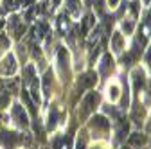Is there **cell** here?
Masks as SVG:
<instances>
[{"label": "cell", "instance_id": "1", "mask_svg": "<svg viewBox=\"0 0 151 149\" xmlns=\"http://www.w3.org/2000/svg\"><path fill=\"white\" fill-rule=\"evenodd\" d=\"M99 102V94H96V92H90V94L83 99L81 102V108H79V117L81 119H86L93 110H96V104Z\"/></svg>", "mask_w": 151, "mask_h": 149}, {"label": "cell", "instance_id": "2", "mask_svg": "<svg viewBox=\"0 0 151 149\" xmlns=\"http://www.w3.org/2000/svg\"><path fill=\"white\" fill-rule=\"evenodd\" d=\"M14 72H16V59L13 54H7L0 63V74L2 76H13Z\"/></svg>", "mask_w": 151, "mask_h": 149}, {"label": "cell", "instance_id": "3", "mask_svg": "<svg viewBox=\"0 0 151 149\" xmlns=\"http://www.w3.org/2000/svg\"><path fill=\"white\" fill-rule=\"evenodd\" d=\"M24 76H25L24 81L29 85V88H31V92H32L34 101H40V95H38V83H36V79H34V68H32V67H27Z\"/></svg>", "mask_w": 151, "mask_h": 149}, {"label": "cell", "instance_id": "4", "mask_svg": "<svg viewBox=\"0 0 151 149\" xmlns=\"http://www.w3.org/2000/svg\"><path fill=\"white\" fill-rule=\"evenodd\" d=\"M13 119H14V122L20 126V128H27V126H29L27 113H25V110H24L20 104H14V106H13Z\"/></svg>", "mask_w": 151, "mask_h": 149}, {"label": "cell", "instance_id": "5", "mask_svg": "<svg viewBox=\"0 0 151 149\" xmlns=\"http://www.w3.org/2000/svg\"><path fill=\"white\" fill-rule=\"evenodd\" d=\"M96 83H97V76H96L93 72H86V74H83V76L79 77L78 88H79V90H86V88H92Z\"/></svg>", "mask_w": 151, "mask_h": 149}, {"label": "cell", "instance_id": "6", "mask_svg": "<svg viewBox=\"0 0 151 149\" xmlns=\"http://www.w3.org/2000/svg\"><path fill=\"white\" fill-rule=\"evenodd\" d=\"M58 65H60L61 76L67 79V76H68V52H67V49L58 50Z\"/></svg>", "mask_w": 151, "mask_h": 149}, {"label": "cell", "instance_id": "7", "mask_svg": "<svg viewBox=\"0 0 151 149\" xmlns=\"http://www.w3.org/2000/svg\"><path fill=\"white\" fill-rule=\"evenodd\" d=\"M0 140H2V144L6 147H14L16 144H20L22 142V137L20 135H16V133H7V131H2L0 133Z\"/></svg>", "mask_w": 151, "mask_h": 149}, {"label": "cell", "instance_id": "8", "mask_svg": "<svg viewBox=\"0 0 151 149\" xmlns=\"http://www.w3.org/2000/svg\"><path fill=\"white\" fill-rule=\"evenodd\" d=\"M9 27H11V34L14 36V38H20V36L24 34V24H20V18H16V16H13V18H9Z\"/></svg>", "mask_w": 151, "mask_h": 149}, {"label": "cell", "instance_id": "9", "mask_svg": "<svg viewBox=\"0 0 151 149\" xmlns=\"http://www.w3.org/2000/svg\"><path fill=\"white\" fill-rule=\"evenodd\" d=\"M99 70H101L103 76H108V74L113 70V59H111V56H110V54H104V56H103L101 65H99Z\"/></svg>", "mask_w": 151, "mask_h": 149}, {"label": "cell", "instance_id": "10", "mask_svg": "<svg viewBox=\"0 0 151 149\" xmlns=\"http://www.w3.org/2000/svg\"><path fill=\"white\" fill-rule=\"evenodd\" d=\"M90 126H92L93 129H103V131H106V129L110 128V122H108L103 115H97V117H93V119H92Z\"/></svg>", "mask_w": 151, "mask_h": 149}, {"label": "cell", "instance_id": "11", "mask_svg": "<svg viewBox=\"0 0 151 149\" xmlns=\"http://www.w3.org/2000/svg\"><path fill=\"white\" fill-rule=\"evenodd\" d=\"M122 47H124V38L121 36V32H113V36H111V49L115 52H121Z\"/></svg>", "mask_w": 151, "mask_h": 149}, {"label": "cell", "instance_id": "12", "mask_svg": "<svg viewBox=\"0 0 151 149\" xmlns=\"http://www.w3.org/2000/svg\"><path fill=\"white\" fill-rule=\"evenodd\" d=\"M131 76H133V85H135V90L139 92L142 86H144V72L142 70H133V74H131Z\"/></svg>", "mask_w": 151, "mask_h": 149}, {"label": "cell", "instance_id": "13", "mask_svg": "<svg viewBox=\"0 0 151 149\" xmlns=\"http://www.w3.org/2000/svg\"><path fill=\"white\" fill-rule=\"evenodd\" d=\"M9 94L11 92L0 83V108H6L7 106V102H9Z\"/></svg>", "mask_w": 151, "mask_h": 149}, {"label": "cell", "instance_id": "14", "mask_svg": "<svg viewBox=\"0 0 151 149\" xmlns=\"http://www.w3.org/2000/svg\"><path fill=\"white\" fill-rule=\"evenodd\" d=\"M22 99H24V102H25L27 110H29L31 113L34 115V113H36V108H34V102H32V99H31V97H29V94H27V90H22Z\"/></svg>", "mask_w": 151, "mask_h": 149}, {"label": "cell", "instance_id": "15", "mask_svg": "<svg viewBox=\"0 0 151 149\" xmlns=\"http://www.w3.org/2000/svg\"><path fill=\"white\" fill-rule=\"evenodd\" d=\"M50 85H52V72L49 70L45 76H43V94L45 95L50 94Z\"/></svg>", "mask_w": 151, "mask_h": 149}, {"label": "cell", "instance_id": "16", "mask_svg": "<svg viewBox=\"0 0 151 149\" xmlns=\"http://www.w3.org/2000/svg\"><path fill=\"white\" fill-rule=\"evenodd\" d=\"M129 144L140 147V145L146 144V137H144V135H139V133H133V135H129Z\"/></svg>", "mask_w": 151, "mask_h": 149}, {"label": "cell", "instance_id": "17", "mask_svg": "<svg viewBox=\"0 0 151 149\" xmlns=\"http://www.w3.org/2000/svg\"><path fill=\"white\" fill-rule=\"evenodd\" d=\"M126 135H128V122L126 120H121L119 122V128H117V137H119V140H122Z\"/></svg>", "mask_w": 151, "mask_h": 149}, {"label": "cell", "instance_id": "18", "mask_svg": "<svg viewBox=\"0 0 151 149\" xmlns=\"http://www.w3.org/2000/svg\"><path fill=\"white\" fill-rule=\"evenodd\" d=\"M85 147H86V135L85 133H79L78 142H76V149H85Z\"/></svg>", "mask_w": 151, "mask_h": 149}, {"label": "cell", "instance_id": "19", "mask_svg": "<svg viewBox=\"0 0 151 149\" xmlns=\"http://www.w3.org/2000/svg\"><path fill=\"white\" fill-rule=\"evenodd\" d=\"M56 124H58V110H56V108H52V110H50V119H49V126H50V128H54Z\"/></svg>", "mask_w": 151, "mask_h": 149}, {"label": "cell", "instance_id": "20", "mask_svg": "<svg viewBox=\"0 0 151 149\" xmlns=\"http://www.w3.org/2000/svg\"><path fill=\"white\" fill-rule=\"evenodd\" d=\"M45 31H47V25L42 22L40 25H38L36 29H34V36H36V38H43V34H45Z\"/></svg>", "mask_w": 151, "mask_h": 149}, {"label": "cell", "instance_id": "21", "mask_svg": "<svg viewBox=\"0 0 151 149\" xmlns=\"http://www.w3.org/2000/svg\"><path fill=\"white\" fill-rule=\"evenodd\" d=\"M92 24H93V16H90V14H88L85 20H83V32H86V31L92 27Z\"/></svg>", "mask_w": 151, "mask_h": 149}, {"label": "cell", "instance_id": "22", "mask_svg": "<svg viewBox=\"0 0 151 149\" xmlns=\"http://www.w3.org/2000/svg\"><path fill=\"white\" fill-rule=\"evenodd\" d=\"M6 47H9V40L4 34H0V49H6Z\"/></svg>", "mask_w": 151, "mask_h": 149}, {"label": "cell", "instance_id": "23", "mask_svg": "<svg viewBox=\"0 0 151 149\" xmlns=\"http://www.w3.org/2000/svg\"><path fill=\"white\" fill-rule=\"evenodd\" d=\"M128 101H129V99H128V85L124 83V95H122V106H124V108L128 106Z\"/></svg>", "mask_w": 151, "mask_h": 149}, {"label": "cell", "instance_id": "24", "mask_svg": "<svg viewBox=\"0 0 151 149\" xmlns=\"http://www.w3.org/2000/svg\"><path fill=\"white\" fill-rule=\"evenodd\" d=\"M122 29H124V32H131V31H133V24H131V22H124L122 24Z\"/></svg>", "mask_w": 151, "mask_h": 149}, {"label": "cell", "instance_id": "25", "mask_svg": "<svg viewBox=\"0 0 151 149\" xmlns=\"http://www.w3.org/2000/svg\"><path fill=\"white\" fill-rule=\"evenodd\" d=\"M131 11L137 14V11H139V0H133V2H131Z\"/></svg>", "mask_w": 151, "mask_h": 149}, {"label": "cell", "instance_id": "26", "mask_svg": "<svg viewBox=\"0 0 151 149\" xmlns=\"http://www.w3.org/2000/svg\"><path fill=\"white\" fill-rule=\"evenodd\" d=\"M58 147H60V149H70V145H68V137L65 138L63 144H58Z\"/></svg>", "mask_w": 151, "mask_h": 149}, {"label": "cell", "instance_id": "27", "mask_svg": "<svg viewBox=\"0 0 151 149\" xmlns=\"http://www.w3.org/2000/svg\"><path fill=\"white\" fill-rule=\"evenodd\" d=\"M117 97V86H111V99Z\"/></svg>", "mask_w": 151, "mask_h": 149}, {"label": "cell", "instance_id": "28", "mask_svg": "<svg viewBox=\"0 0 151 149\" xmlns=\"http://www.w3.org/2000/svg\"><path fill=\"white\" fill-rule=\"evenodd\" d=\"M146 61H147V65H149V68H151V49H149V52H147V56H146Z\"/></svg>", "mask_w": 151, "mask_h": 149}, {"label": "cell", "instance_id": "29", "mask_svg": "<svg viewBox=\"0 0 151 149\" xmlns=\"http://www.w3.org/2000/svg\"><path fill=\"white\" fill-rule=\"evenodd\" d=\"M108 4H110V7H115L119 4V0H108Z\"/></svg>", "mask_w": 151, "mask_h": 149}, {"label": "cell", "instance_id": "30", "mask_svg": "<svg viewBox=\"0 0 151 149\" xmlns=\"http://www.w3.org/2000/svg\"><path fill=\"white\" fill-rule=\"evenodd\" d=\"M60 4V0H54V2H52V6H58Z\"/></svg>", "mask_w": 151, "mask_h": 149}, {"label": "cell", "instance_id": "31", "mask_svg": "<svg viewBox=\"0 0 151 149\" xmlns=\"http://www.w3.org/2000/svg\"><path fill=\"white\" fill-rule=\"evenodd\" d=\"M147 22H151V13H149V16H147Z\"/></svg>", "mask_w": 151, "mask_h": 149}, {"label": "cell", "instance_id": "32", "mask_svg": "<svg viewBox=\"0 0 151 149\" xmlns=\"http://www.w3.org/2000/svg\"><path fill=\"white\" fill-rule=\"evenodd\" d=\"M146 2H149V0H146Z\"/></svg>", "mask_w": 151, "mask_h": 149}, {"label": "cell", "instance_id": "33", "mask_svg": "<svg viewBox=\"0 0 151 149\" xmlns=\"http://www.w3.org/2000/svg\"><path fill=\"white\" fill-rule=\"evenodd\" d=\"M124 149H128V147H124Z\"/></svg>", "mask_w": 151, "mask_h": 149}]
</instances>
